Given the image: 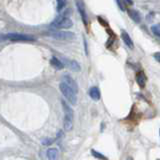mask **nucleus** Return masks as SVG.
<instances>
[{
	"label": "nucleus",
	"instance_id": "1",
	"mask_svg": "<svg viewBox=\"0 0 160 160\" xmlns=\"http://www.w3.org/2000/svg\"><path fill=\"white\" fill-rule=\"evenodd\" d=\"M59 89L61 91V93H62V95L66 98V100L69 102L71 105H75L77 103V96H76L77 93L74 92V90L71 89L65 82L60 83Z\"/></svg>",
	"mask_w": 160,
	"mask_h": 160
},
{
	"label": "nucleus",
	"instance_id": "2",
	"mask_svg": "<svg viewBox=\"0 0 160 160\" xmlns=\"http://www.w3.org/2000/svg\"><path fill=\"white\" fill-rule=\"evenodd\" d=\"M46 35L58 40H71L75 37L73 32L63 31V30H49L46 32Z\"/></svg>",
	"mask_w": 160,
	"mask_h": 160
},
{
	"label": "nucleus",
	"instance_id": "5",
	"mask_svg": "<svg viewBox=\"0 0 160 160\" xmlns=\"http://www.w3.org/2000/svg\"><path fill=\"white\" fill-rule=\"evenodd\" d=\"M76 7L78 12L81 16V19L84 23L85 26L88 25V18H87V14H86V9H85V3L83 2V0H76Z\"/></svg>",
	"mask_w": 160,
	"mask_h": 160
},
{
	"label": "nucleus",
	"instance_id": "24",
	"mask_svg": "<svg viewBox=\"0 0 160 160\" xmlns=\"http://www.w3.org/2000/svg\"><path fill=\"white\" fill-rule=\"evenodd\" d=\"M159 135H160V130H159Z\"/></svg>",
	"mask_w": 160,
	"mask_h": 160
},
{
	"label": "nucleus",
	"instance_id": "4",
	"mask_svg": "<svg viewBox=\"0 0 160 160\" xmlns=\"http://www.w3.org/2000/svg\"><path fill=\"white\" fill-rule=\"evenodd\" d=\"M4 38L11 41H35V38L33 36L21 33H8L4 36Z\"/></svg>",
	"mask_w": 160,
	"mask_h": 160
},
{
	"label": "nucleus",
	"instance_id": "3",
	"mask_svg": "<svg viewBox=\"0 0 160 160\" xmlns=\"http://www.w3.org/2000/svg\"><path fill=\"white\" fill-rule=\"evenodd\" d=\"M72 21L71 19H69L68 17L64 16V15H59L57 16L55 20L51 23V26L55 27V28H58V29H68L72 26Z\"/></svg>",
	"mask_w": 160,
	"mask_h": 160
},
{
	"label": "nucleus",
	"instance_id": "15",
	"mask_svg": "<svg viewBox=\"0 0 160 160\" xmlns=\"http://www.w3.org/2000/svg\"><path fill=\"white\" fill-rule=\"evenodd\" d=\"M151 31L154 35L160 37V24H155L151 26Z\"/></svg>",
	"mask_w": 160,
	"mask_h": 160
},
{
	"label": "nucleus",
	"instance_id": "6",
	"mask_svg": "<svg viewBox=\"0 0 160 160\" xmlns=\"http://www.w3.org/2000/svg\"><path fill=\"white\" fill-rule=\"evenodd\" d=\"M61 104H62V108L64 111V118L66 119H71L73 120V110L69 105H68L65 101H61Z\"/></svg>",
	"mask_w": 160,
	"mask_h": 160
},
{
	"label": "nucleus",
	"instance_id": "22",
	"mask_svg": "<svg viewBox=\"0 0 160 160\" xmlns=\"http://www.w3.org/2000/svg\"><path fill=\"white\" fill-rule=\"evenodd\" d=\"M83 41H84V47H85V54H88V47H87V43H86V39L85 37H83Z\"/></svg>",
	"mask_w": 160,
	"mask_h": 160
},
{
	"label": "nucleus",
	"instance_id": "19",
	"mask_svg": "<svg viewBox=\"0 0 160 160\" xmlns=\"http://www.w3.org/2000/svg\"><path fill=\"white\" fill-rule=\"evenodd\" d=\"M116 3H117V5H118V7L120 8L121 11H124V6L123 4H122V2H121V0H116Z\"/></svg>",
	"mask_w": 160,
	"mask_h": 160
},
{
	"label": "nucleus",
	"instance_id": "13",
	"mask_svg": "<svg viewBox=\"0 0 160 160\" xmlns=\"http://www.w3.org/2000/svg\"><path fill=\"white\" fill-rule=\"evenodd\" d=\"M65 63L66 65H68L69 69H71L72 71H75V72H78L80 70V66H79V63L77 62L75 60H66L65 59Z\"/></svg>",
	"mask_w": 160,
	"mask_h": 160
},
{
	"label": "nucleus",
	"instance_id": "8",
	"mask_svg": "<svg viewBox=\"0 0 160 160\" xmlns=\"http://www.w3.org/2000/svg\"><path fill=\"white\" fill-rule=\"evenodd\" d=\"M128 15L129 17L133 20V21L135 23H140L141 22V15H140V13H139L137 10H135V9H129L128 11Z\"/></svg>",
	"mask_w": 160,
	"mask_h": 160
},
{
	"label": "nucleus",
	"instance_id": "14",
	"mask_svg": "<svg viewBox=\"0 0 160 160\" xmlns=\"http://www.w3.org/2000/svg\"><path fill=\"white\" fill-rule=\"evenodd\" d=\"M58 154H59V151L57 148H49V149H47V151H46L47 157L51 160L58 158Z\"/></svg>",
	"mask_w": 160,
	"mask_h": 160
},
{
	"label": "nucleus",
	"instance_id": "23",
	"mask_svg": "<svg viewBox=\"0 0 160 160\" xmlns=\"http://www.w3.org/2000/svg\"><path fill=\"white\" fill-rule=\"evenodd\" d=\"M124 2L126 3V4H128V5H131L132 3H133V2H132V0H124Z\"/></svg>",
	"mask_w": 160,
	"mask_h": 160
},
{
	"label": "nucleus",
	"instance_id": "17",
	"mask_svg": "<svg viewBox=\"0 0 160 160\" xmlns=\"http://www.w3.org/2000/svg\"><path fill=\"white\" fill-rule=\"evenodd\" d=\"M91 154H92L95 158H98V159H106V157L103 155V154H101L100 152H98V151H96V150H91Z\"/></svg>",
	"mask_w": 160,
	"mask_h": 160
},
{
	"label": "nucleus",
	"instance_id": "12",
	"mask_svg": "<svg viewBox=\"0 0 160 160\" xmlns=\"http://www.w3.org/2000/svg\"><path fill=\"white\" fill-rule=\"evenodd\" d=\"M136 82H137V84L140 87H144L145 86V84H146V76H145L144 72L140 71V72H138L137 74H136Z\"/></svg>",
	"mask_w": 160,
	"mask_h": 160
},
{
	"label": "nucleus",
	"instance_id": "11",
	"mask_svg": "<svg viewBox=\"0 0 160 160\" xmlns=\"http://www.w3.org/2000/svg\"><path fill=\"white\" fill-rule=\"evenodd\" d=\"M50 64L57 70H62L64 66H65V64H64L63 62H61V61L58 58H56L55 56L50 59Z\"/></svg>",
	"mask_w": 160,
	"mask_h": 160
},
{
	"label": "nucleus",
	"instance_id": "16",
	"mask_svg": "<svg viewBox=\"0 0 160 160\" xmlns=\"http://www.w3.org/2000/svg\"><path fill=\"white\" fill-rule=\"evenodd\" d=\"M57 1V10L61 11L62 9L65 8L66 6V0H56Z\"/></svg>",
	"mask_w": 160,
	"mask_h": 160
},
{
	"label": "nucleus",
	"instance_id": "21",
	"mask_svg": "<svg viewBox=\"0 0 160 160\" xmlns=\"http://www.w3.org/2000/svg\"><path fill=\"white\" fill-rule=\"evenodd\" d=\"M98 21H99L103 26H107V25H108V23H107L106 21H104V20H102L101 17H98Z\"/></svg>",
	"mask_w": 160,
	"mask_h": 160
},
{
	"label": "nucleus",
	"instance_id": "18",
	"mask_svg": "<svg viewBox=\"0 0 160 160\" xmlns=\"http://www.w3.org/2000/svg\"><path fill=\"white\" fill-rule=\"evenodd\" d=\"M53 139H51V138H48V137H45V138H43L42 140H41V143H42V145H45V146H47V145H51L53 143Z\"/></svg>",
	"mask_w": 160,
	"mask_h": 160
},
{
	"label": "nucleus",
	"instance_id": "9",
	"mask_svg": "<svg viewBox=\"0 0 160 160\" xmlns=\"http://www.w3.org/2000/svg\"><path fill=\"white\" fill-rule=\"evenodd\" d=\"M121 38L122 40L124 41V43L126 44V45L129 47V48H133L134 47V44H133V41H132V39H131V37L129 36V34L127 32H125V31H122L121 32Z\"/></svg>",
	"mask_w": 160,
	"mask_h": 160
},
{
	"label": "nucleus",
	"instance_id": "7",
	"mask_svg": "<svg viewBox=\"0 0 160 160\" xmlns=\"http://www.w3.org/2000/svg\"><path fill=\"white\" fill-rule=\"evenodd\" d=\"M63 82H65L68 86H69L71 89L74 90V92L77 93L78 92V85L77 83L74 81V79L69 75H64L63 76Z\"/></svg>",
	"mask_w": 160,
	"mask_h": 160
},
{
	"label": "nucleus",
	"instance_id": "10",
	"mask_svg": "<svg viewBox=\"0 0 160 160\" xmlns=\"http://www.w3.org/2000/svg\"><path fill=\"white\" fill-rule=\"evenodd\" d=\"M89 96L91 97V99L94 101H98L100 99V90L97 87H91L89 89Z\"/></svg>",
	"mask_w": 160,
	"mask_h": 160
},
{
	"label": "nucleus",
	"instance_id": "20",
	"mask_svg": "<svg viewBox=\"0 0 160 160\" xmlns=\"http://www.w3.org/2000/svg\"><path fill=\"white\" fill-rule=\"evenodd\" d=\"M154 58L156 61H158V62L160 63V52H156L154 53Z\"/></svg>",
	"mask_w": 160,
	"mask_h": 160
}]
</instances>
